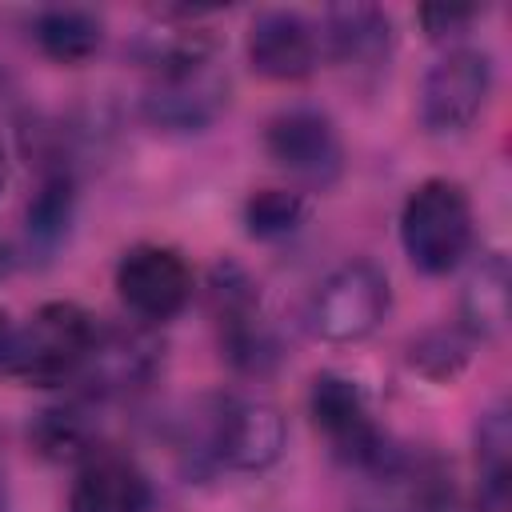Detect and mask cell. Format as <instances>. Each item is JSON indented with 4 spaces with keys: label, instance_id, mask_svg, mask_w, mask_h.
I'll return each instance as SVG.
<instances>
[{
    "label": "cell",
    "instance_id": "20",
    "mask_svg": "<svg viewBox=\"0 0 512 512\" xmlns=\"http://www.w3.org/2000/svg\"><path fill=\"white\" fill-rule=\"evenodd\" d=\"M476 444H480V464H484V472H500V468H508L512 428H508V412H504V408H492V412L480 420Z\"/></svg>",
    "mask_w": 512,
    "mask_h": 512
},
{
    "label": "cell",
    "instance_id": "10",
    "mask_svg": "<svg viewBox=\"0 0 512 512\" xmlns=\"http://www.w3.org/2000/svg\"><path fill=\"white\" fill-rule=\"evenodd\" d=\"M164 360V348L144 328H100L96 344L80 368V384H88L92 400L124 396L132 388H144Z\"/></svg>",
    "mask_w": 512,
    "mask_h": 512
},
{
    "label": "cell",
    "instance_id": "6",
    "mask_svg": "<svg viewBox=\"0 0 512 512\" xmlns=\"http://www.w3.org/2000/svg\"><path fill=\"white\" fill-rule=\"evenodd\" d=\"M308 412H312V424L332 444V452L360 472L384 468L388 456L396 452V448H388V436L376 428L364 392L340 372H320L312 380Z\"/></svg>",
    "mask_w": 512,
    "mask_h": 512
},
{
    "label": "cell",
    "instance_id": "23",
    "mask_svg": "<svg viewBox=\"0 0 512 512\" xmlns=\"http://www.w3.org/2000/svg\"><path fill=\"white\" fill-rule=\"evenodd\" d=\"M8 352H12V324L0 316V372H8Z\"/></svg>",
    "mask_w": 512,
    "mask_h": 512
},
{
    "label": "cell",
    "instance_id": "11",
    "mask_svg": "<svg viewBox=\"0 0 512 512\" xmlns=\"http://www.w3.org/2000/svg\"><path fill=\"white\" fill-rule=\"evenodd\" d=\"M320 60V32L300 12H260L248 28V64L264 80H304Z\"/></svg>",
    "mask_w": 512,
    "mask_h": 512
},
{
    "label": "cell",
    "instance_id": "25",
    "mask_svg": "<svg viewBox=\"0 0 512 512\" xmlns=\"http://www.w3.org/2000/svg\"><path fill=\"white\" fill-rule=\"evenodd\" d=\"M4 268H8V252H4V244H0V276H4Z\"/></svg>",
    "mask_w": 512,
    "mask_h": 512
},
{
    "label": "cell",
    "instance_id": "16",
    "mask_svg": "<svg viewBox=\"0 0 512 512\" xmlns=\"http://www.w3.org/2000/svg\"><path fill=\"white\" fill-rule=\"evenodd\" d=\"M508 288H512V276H508V260L500 252L484 256L468 280H464V292H460V320L472 336H500L504 324H508Z\"/></svg>",
    "mask_w": 512,
    "mask_h": 512
},
{
    "label": "cell",
    "instance_id": "17",
    "mask_svg": "<svg viewBox=\"0 0 512 512\" xmlns=\"http://www.w3.org/2000/svg\"><path fill=\"white\" fill-rule=\"evenodd\" d=\"M32 440L52 460H76V464H84L92 452H100L96 416L84 404H60V408L40 412V420L32 424Z\"/></svg>",
    "mask_w": 512,
    "mask_h": 512
},
{
    "label": "cell",
    "instance_id": "1",
    "mask_svg": "<svg viewBox=\"0 0 512 512\" xmlns=\"http://www.w3.org/2000/svg\"><path fill=\"white\" fill-rule=\"evenodd\" d=\"M96 316L84 312L72 300H48L40 304L20 328H12V352H8V376L56 388L80 376L92 344H96Z\"/></svg>",
    "mask_w": 512,
    "mask_h": 512
},
{
    "label": "cell",
    "instance_id": "15",
    "mask_svg": "<svg viewBox=\"0 0 512 512\" xmlns=\"http://www.w3.org/2000/svg\"><path fill=\"white\" fill-rule=\"evenodd\" d=\"M40 52L56 64H84L104 44V20L88 8H44L32 20Z\"/></svg>",
    "mask_w": 512,
    "mask_h": 512
},
{
    "label": "cell",
    "instance_id": "14",
    "mask_svg": "<svg viewBox=\"0 0 512 512\" xmlns=\"http://www.w3.org/2000/svg\"><path fill=\"white\" fill-rule=\"evenodd\" d=\"M324 40L348 68H376L392 48V20L376 4H340L324 16Z\"/></svg>",
    "mask_w": 512,
    "mask_h": 512
},
{
    "label": "cell",
    "instance_id": "2",
    "mask_svg": "<svg viewBox=\"0 0 512 512\" xmlns=\"http://www.w3.org/2000/svg\"><path fill=\"white\" fill-rule=\"evenodd\" d=\"M192 448L212 468L264 472L284 452V416L256 396H212L196 420Z\"/></svg>",
    "mask_w": 512,
    "mask_h": 512
},
{
    "label": "cell",
    "instance_id": "18",
    "mask_svg": "<svg viewBox=\"0 0 512 512\" xmlns=\"http://www.w3.org/2000/svg\"><path fill=\"white\" fill-rule=\"evenodd\" d=\"M72 208H76V188H72V176L60 168V172H48L28 204V236L40 244V248H52L64 240L68 224H72Z\"/></svg>",
    "mask_w": 512,
    "mask_h": 512
},
{
    "label": "cell",
    "instance_id": "9",
    "mask_svg": "<svg viewBox=\"0 0 512 512\" xmlns=\"http://www.w3.org/2000/svg\"><path fill=\"white\" fill-rule=\"evenodd\" d=\"M268 156L296 180L312 188H328L344 168V148L336 124L320 108H284L264 128Z\"/></svg>",
    "mask_w": 512,
    "mask_h": 512
},
{
    "label": "cell",
    "instance_id": "4",
    "mask_svg": "<svg viewBox=\"0 0 512 512\" xmlns=\"http://www.w3.org/2000/svg\"><path fill=\"white\" fill-rule=\"evenodd\" d=\"M208 308H212V320H216V332H220V348H224L232 368H240L248 376H264L280 360V340L260 316L256 280L240 264L220 260L212 268V276H208Z\"/></svg>",
    "mask_w": 512,
    "mask_h": 512
},
{
    "label": "cell",
    "instance_id": "7",
    "mask_svg": "<svg viewBox=\"0 0 512 512\" xmlns=\"http://www.w3.org/2000/svg\"><path fill=\"white\" fill-rule=\"evenodd\" d=\"M492 96V60L480 48L444 52L420 84V124L432 136H456L476 124Z\"/></svg>",
    "mask_w": 512,
    "mask_h": 512
},
{
    "label": "cell",
    "instance_id": "5",
    "mask_svg": "<svg viewBox=\"0 0 512 512\" xmlns=\"http://www.w3.org/2000/svg\"><path fill=\"white\" fill-rule=\"evenodd\" d=\"M388 304H392L388 276L372 260H348L324 276V284L308 304V320L316 336L332 344H352L384 324Z\"/></svg>",
    "mask_w": 512,
    "mask_h": 512
},
{
    "label": "cell",
    "instance_id": "26",
    "mask_svg": "<svg viewBox=\"0 0 512 512\" xmlns=\"http://www.w3.org/2000/svg\"><path fill=\"white\" fill-rule=\"evenodd\" d=\"M0 188H4V152H0Z\"/></svg>",
    "mask_w": 512,
    "mask_h": 512
},
{
    "label": "cell",
    "instance_id": "19",
    "mask_svg": "<svg viewBox=\"0 0 512 512\" xmlns=\"http://www.w3.org/2000/svg\"><path fill=\"white\" fill-rule=\"evenodd\" d=\"M308 216V204L292 188H260L244 200V224L256 240H284L292 236Z\"/></svg>",
    "mask_w": 512,
    "mask_h": 512
},
{
    "label": "cell",
    "instance_id": "22",
    "mask_svg": "<svg viewBox=\"0 0 512 512\" xmlns=\"http://www.w3.org/2000/svg\"><path fill=\"white\" fill-rule=\"evenodd\" d=\"M468 512H512V488H508V468L500 472H484L480 492L472 500Z\"/></svg>",
    "mask_w": 512,
    "mask_h": 512
},
{
    "label": "cell",
    "instance_id": "8",
    "mask_svg": "<svg viewBox=\"0 0 512 512\" xmlns=\"http://www.w3.org/2000/svg\"><path fill=\"white\" fill-rule=\"evenodd\" d=\"M116 292L140 324H164L192 300V268L168 244H136L116 264Z\"/></svg>",
    "mask_w": 512,
    "mask_h": 512
},
{
    "label": "cell",
    "instance_id": "12",
    "mask_svg": "<svg viewBox=\"0 0 512 512\" xmlns=\"http://www.w3.org/2000/svg\"><path fill=\"white\" fill-rule=\"evenodd\" d=\"M68 508L72 512H148L152 480L132 456L116 448H100L80 464Z\"/></svg>",
    "mask_w": 512,
    "mask_h": 512
},
{
    "label": "cell",
    "instance_id": "24",
    "mask_svg": "<svg viewBox=\"0 0 512 512\" xmlns=\"http://www.w3.org/2000/svg\"><path fill=\"white\" fill-rule=\"evenodd\" d=\"M0 512H8V488H4V476H0Z\"/></svg>",
    "mask_w": 512,
    "mask_h": 512
},
{
    "label": "cell",
    "instance_id": "3",
    "mask_svg": "<svg viewBox=\"0 0 512 512\" xmlns=\"http://www.w3.org/2000/svg\"><path fill=\"white\" fill-rule=\"evenodd\" d=\"M400 244L424 276L452 272L472 248V204L456 180L432 176L416 184L400 208Z\"/></svg>",
    "mask_w": 512,
    "mask_h": 512
},
{
    "label": "cell",
    "instance_id": "13",
    "mask_svg": "<svg viewBox=\"0 0 512 512\" xmlns=\"http://www.w3.org/2000/svg\"><path fill=\"white\" fill-rule=\"evenodd\" d=\"M220 104H224V84L216 68L196 64L172 76H152V88L144 96V116L168 132H196L212 124Z\"/></svg>",
    "mask_w": 512,
    "mask_h": 512
},
{
    "label": "cell",
    "instance_id": "21",
    "mask_svg": "<svg viewBox=\"0 0 512 512\" xmlns=\"http://www.w3.org/2000/svg\"><path fill=\"white\" fill-rule=\"evenodd\" d=\"M476 16H480V8H456V4H428V8H420V24H424L428 40L460 36Z\"/></svg>",
    "mask_w": 512,
    "mask_h": 512
}]
</instances>
